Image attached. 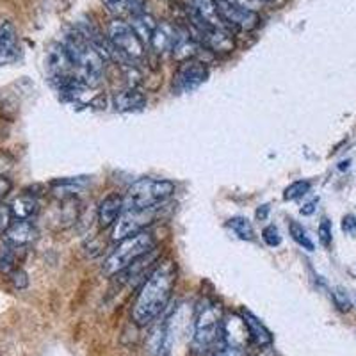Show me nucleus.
Segmentation results:
<instances>
[{"instance_id":"1","label":"nucleus","mask_w":356,"mask_h":356,"mask_svg":"<svg viewBox=\"0 0 356 356\" xmlns=\"http://www.w3.org/2000/svg\"><path fill=\"white\" fill-rule=\"evenodd\" d=\"M175 282H177V264L173 260L164 259L154 267L132 307V319L139 328L154 323L168 307Z\"/></svg>"},{"instance_id":"2","label":"nucleus","mask_w":356,"mask_h":356,"mask_svg":"<svg viewBox=\"0 0 356 356\" xmlns=\"http://www.w3.org/2000/svg\"><path fill=\"white\" fill-rule=\"evenodd\" d=\"M65 47L72 57L73 65H75L79 82L88 86L89 89L98 88L104 81V68H106L104 61L106 59L98 54L93 44L86 40V36L79 29L72 31L66 36Z\"/></svg>"},{"instance_id":"3","label":"nucleus","mask_w":356,"mask_h":356,"mask_svg":"<svg viewBox=\"0 0 356 356\" xmlns=\"http://www.w3.org/2000/svg\"><path fill=\"white\" fill-rule=\"evenodd\" d=\"M155 246H157V239L150 230L139 232V234L120 241V244L114 248L113 253L107 257L106 264H104V275L113 276L122 273L134 262H138L139 259L152 253Z\"/></svg>"},{"instance_id":"4","label":"nucleus","mask_w":356,"mask_h":356,"mask_svg":"<svg viewBox=\"0 0 356 356\" xmlns=\"http://www.w3.org/2000/svg\"><path fill=\"white\" fill-rule=\"evenodd\" d=\"M175 193V184L164 178H139L127 191L125 198V211H134V209H154L161 203L171 198Z\"/></svg>"},{"instance_id":"5","label":"nucleus","mask_w":356,"mask_h":356,"mask_svg":"<svg viewBox=\"0 0 356 356\" xmlns=\"http://www.w3.org/2000/svg\"><path fill=\"white\" fill-rule=\"evenodd\" d=\"M107 38L116 50L118 57L125 63L141 61L145 57V43L138 33L134 31L132 25L123 20L109 22L107 27Z\"/></svg>"},{"instance_id":"6","label":"nucleus","mask_w":356,"mask_h":356,"mask_svg":"<svg viewBox=\"0 0 356 356\" xmlns=\"http://www.w3.org/2000/svg\"><path fill=\"white\" fill-rule=\"evenodd\" d=\"M222 328V314L219 305L203 301V307H200L198 314L195 317V332H193V342L195 349L207 351L221 335Z\"/></svg>"},{"instance_id":"7","label":"nucleus","mask_w":356,"mask_h":356,"mask_svg":"<svg viewBox=\"0 0 356 356\" xmlns=\"http://www.w3.org/2000/svg\"><path fill=\"white\" fill-rule=\"evenodd\" d=\"M44 65H47V73H49L50 82H52L57 89H61L63 86H66L68 82L77 79L75 65H73L72 57H70L65 43L50 44L49 52H47V59H44Z\"/></svg>"},{"instance_id":"8","label":"nucleus","mask_w":356,"mask_h":356,"mask_svg":"<svg viewBox=\"0 0 356 356\" xmlns=\"http://www.w3.org/2000/svg\"><path fill=\"white\" fill-rule=\"evenodd\" d=\"M157 209H134V211H123V214L118 218L113 228V241H123L130 235H136L139 232H145L157 218Z\"/></svg>"},{"instance_id":"9","label":"nucleus","mask_w":356,"mask_h":356,"mask_svg":"<svg viewBox=\"0 0 356 356\" xmlns=\"http://www.w3.org/2000/svg\"><path fill=\"white\" fill-rule=\"evenodd\" d=\"M209 79V70L205 63L196 59H186L178 66L173 77V89L177 93H191L198 89Z\"/></svg>"},{"instance_id":"10","label":"nucleus","mask_w":356,"mask_h":356,"mask_svg":"<svg viewBox=\"0 0 356 356\" xmlns=\"http://www.w3.org/2000/svg\"><path fill=\"white\" fill-rule=\"evenodd\" d=\"M216 4H218L219 17L230 31L232 29L234 31H253L259 25L257 11L232 4L230 0H216Z\"/></svg>"},{"instance_id":"11","label":"nucleus","mask_w":356,"mask_h":356,"mask_svg":"<svg viewBox=\"0 0 356 356\" xmlns=\"http://www.w3.org/2000/svg\"><path fill=\"white\" fill-rule=\"evenodd\" d=\"M189 17L193 25L200 27V25H212V27L228 29L225 22L221 20L218 11V4L216 0H189ZM230 31V29H228ZM232 33V31H230Z\"/></svg>"},{"instance_id":"12","label":"nucleus","mask_w":356,"mask_h":356,"mask_svg":"<svg viewBox=\"0 0 356 356\" xmlns=\"http://www.w3.org/2000/svg\"><path fill=\"white\" fill-rule=\"evenodd\" d=\"M125 211V202H123V196H120L118 193H111L106 198L102 200L100 205H98V225L100 228H109L113 227L114 222L118 221V218L123 214Z\"/></svg>"},{"instance_id":"13","label":"nucleus","mask_w":356,"mask_h":356,"mask_svg":"<svg viewBox=\"0 0 356 356\" xmlns=\"http://www.w3.org/2000/svg\"><path fill=\"white\" fill-rule=\"evenodd\" d=\"M18 57L17 29L11 22H0V65L15 61Z\"/></svg>"},{"instance_id":"14","label":"nucleus","mask_w":356,"mask_h":356,"mask_svg":"<svg viewBox=\"0 0 356 356\" xmlns=\"http://www.w3.org/2000/svg\"><path fill=\"white\" fill-rule=\"evenodd\" d=\"M36 235L38 230L31 219H15V221L11 222V227L6 230V239L20 248L33 243V241L36 239Z\"/></svg>"},{"instance_id":"15","label":"nucleus","mask_w":356,"mask_h":356,"mask_svg":"<svg viewBox=\"0 0 356 356\" xmlns=\"http://www.w3.org/2000/svg\"><path fill=\"white\" fill-rule=\"evenodd\" d=\"M113 107L118 113H136L146 107V97L139 89H127L114 95Z\"/></svg>"},{"instance_id":"16","label":"nucleus","mask_w":356,"mask_h":356,"mask_svg":"<svg viewBox=\"0 0 356 356\" xmlns=\"http://www.w3.org/2000/svg\"><path fill=\"white\" fill-rule=\"evenodd\" d=\"M243 321L248 328V335L255 340V344H259L260 348H267V346L273 344V335L271 332L266 328V324L251 314L250 310H243Z\"/></svg>"},{"instance_id":"17","label":"nucleus","mask_w":356,"mask_h":356,"mask_svg":"<svg viewBox=\"0 0 356 356\" xmlns=\"http://www.w3.org/2000/svg\"><path fill=\"white\" fill-rule=\"evenodd\" d=\"M9 209H11V214L15 219H31L33 216H36L40 203L33 195L25 193V195H20L18 198L13 200Z\"/></svg>"},{"instance_id":"18","label":"nucleus","mask_w":356,"mask_h":356,"mask_svg":"<svg viewBox=\"0 0 356 356\" xmlns=\"http://www.w3.org/2000/svg\"><path fill=\"white\" fill-rule=\"evenodd\" d=\"M175 29L177 27H171L168 24H161L157 25L155 29L154 36H152V49L155 50L157 54L166 52V50H171L173 47V40H175Z\"/></svg>"},{"instance_id":"19","label":"nucleus","mask_w":356,"mask_h":356,"mask_svg":"<svg viewBox=\"0 0 356 356\" xmlns=\"http://www.w3.org/2000/svg\"><path fill=\"white\" fill-rule=\"evenodd\" d=\"M132 29L138 33V36L141 38L143 43H150L152 36H154L155 29H157V22L154 20L152 15L148 13H141V15H136L132 17Z\"/></svg>"},{"instance_id":"20","label":"nucleus","mask_w":356,"mask_h":356,"mask_svg":"<svg viewBox=\"0 0 356 356\" xmlns=\"http://www.w3.org/2000/svg\"><path fill=\"white\" fill-rule=\"evenodd\" d=\"M18 250H20V246L9 243L8 239L0 244V271H2V273H13L15 269H17V262H18L17 253H18Z\"/></svg>"},{"instance_id":"21","label":"nucleus","mask_w":356,"mask_h":356,"mask_svg":"<svg viewBox=\"0 0 356 356\" xmlns=\"http://www.w3.org/2000/svg\"><path fill=\"white\" fill-rule=\"evenodd\" d=\"M227 227L230 228V230L239 237V239L255 241V230H253V225L250 222V219L243 218V216H235V218L228 219Z\"/></svg>"},{"instance_id":"22","label":"nucleus","mask_w":356,"mask_h":356,"mask_svg":"<svg viewBox=\"0 0 356 356\" xmlns=\"http://www.w3.org/2000/svg\"><path fill=\"white\" fill-rule=\"evenodd\" d=\"M289 234H291L292 241H294L296 244H300L303 250H307V251L316 250V244H314V241L308 237V232L305 230L301 222L291 219V222H289Z\"/></svg>"},{"instance_id":"23","label":"nucleus","mask_w":356,"mask_h":356,"mask_svg":"<svg viewBox=\"0 0 356 356\" xmlns=\"http://www.w3.org/2000/svg\"><path fill=\"white\" fill-rule=\"evenodd\" d=\"M312 182L310 180H296L291 186L285 187L284 191V200L285 202H294L298 198H303L307 193H310Z\"/></svg>"},{"instance_id":"24","label":"nucleus","mask_w":356,"mask_h":356,"mask_svg":"<svg viewBox=\"0 0 356 356\" xmlns=\"http://www.w3.org/2000/svg\"><path fill=\"white\" fill-rule=\"evenodd\" d=\"M88 177H75V178H61V180H56L50 186L56 187V189L66 191V193H72V191H77L81 187H84L88 184Z\"/></svg>"},{"instance_id":"25","label":"nucleus","mask_w":356,"mask_h":356,"mask_svg":"<svg viewBox=\"0 0 356 356\" xmlns=\"http://www.w3.org/2000/svg\"><path fill=\"white\" fill-rule=\"evenodd\" d=\"M262 239L264 243L267 244L269 248H276L282 244V235H280L278 228L275 225H267L266 228L262 230Z\"/></svg>"},{"instance_id":"26","label":"nucleus","mask_w":356,"mask_h":356,"mask_svg":"<svg viewBox=\"0 0 356 356\" xmlns=\"http://www.w3.org/2000/svg\"><path fill=\"white\" fill-rule=\"evenodd\" d=\"M104 6L107 8V11L116 15V17L130 13V0H104Z\"/></svg>"},{"instance_id":"27","label":"nucleus","mask_w":356,"mask_h":356,"mask_svg":"<svg viewBox=\"0 0 356 356\" xmlns=\"http://www.w3.org/2000/svg\"><path fill=\"white\" fill-rule=\"evenodd\" d=\"M317 234H319V243L323 244L324 248L332 246L333 234H332V221H330V219L324 218L323 221H321L319 230H317Z\"/></svg>"},{"instance_id":"28","label":"nucleus","mask_w":356,"mask_h":356,"mask_svg":"<svg viewBox=\"0 0 356 356\" xmlns=\"http://www.w3.org/2000/svg\"><path fill=\"white\" fill-rule=\"evenodd\" d=\"M333 301H335V305L339 307V310L342 312H348L349 308H351V301H349L348 294L344 292V289H335L333 291Z\"/></svg>"},{"instance_id":"29","label":"nucleus","mask_w":356,"mask_h":356,"mask_svg":"<svg viewBox=\"0 0 356 356\" xmlns=\"http://www.w3.org/2000/svg\"><path fill=\"white\" fill-rule=\"evenodd\" d=\"M13 219L15 218H13V214H11V209L0 203V232H4L6 234V230L11 227Z\"/></svg>"},{"instance_id":"30","label":"nucleus","mask_w":356,"mask_h":356,"mask_svg":"<svg viewBox=\"0 0 356 356\" xmlns=\"http://www.w3.org/2000/svg\"><path fill=\"white\" fill-rule=\"evenodd\" d=\"M13 276V284H15V287L17 289H25L29 284V278H27V273L22 271V269H15V271L11 273Z\"/></svg>"},{"instance_id":"31","label":"nucleus","mask_w":356,"mask_h":356,"mask_svg":"<svg viewBox=\"0 0 356 356\" xmlns=\"http://www.w3.org/2000/svg\"><path fill=\"white\" fill-rule=\"evenodd\" d=\"M342 230L344 234L351 235V237H356V218L355 216H346L342 219Z\"/></svg>"},{"instance_id":"32","label":"nucleus","mask_w":356,"mask_h":356,"mask_svg":"<svg viewBox=\"0 0 356 356\" xmlns=\"http://www.w3.org/2000/svg\"><path fill=\"white\" fill-rule=\"evenodd\" d=\"M212 356H246V353H244V349L239 348V346H228V348L214 353Z\"/></svg>"},{"instance_id":"33","label":"nucleus","mask_w":356,"mask_h":356,"mask_svg":"<svg viewBox=\"0 0 356 356\" xmlns=\"http://www.w3.org/2000/svg\"><path fill=\"white\" fill-rule=\"evenodd\" d=\"M230 2L244 9H251V11H257L264 4V0H230Z\"/></svg>"},{"instance_id":"34","label":"nucleus","mask_w":356,"mask_h":356,"mask_svg":"<svg viewBox=\"0 0 356 356\" xmlns=\"http://www.w3.org/2000/svg\"><path fill=\"white\" fill-rule=\"evenodd\" d=\"M11 189H13L11 180H9V178H6V177H0V200L6 198V196L11 193Z\"/></svg>"},{"instance_id":"35","label":"nucleus","mask_w":356,"mask_h":356,"mask_svg":"<svg viewBox=\"0 0 356 356\" xmlns=\"http://www.w3.org/2000/svg\"><path fill=\"white\" fill-rule=\"evenodd\" d=\"M317 202H319V200L314 198V200H312V202L305 203L303 209H301V214H303V216H312V214H314V212H316Z\"/></svg>"},{"instance_id":"36","label":"nucleus","mask_w":356,"mask_h":356,"mask_svg":"<svg viewBox=\"0 0 356 356\" xmlns=\"http://www.w3.org/2000/svg\"><path fill=\"white\" fill-rule=\"evenodd\" d=\"M267 214H269V205H262L257 209V219H260V221H264L267 218Z\"/></svg>"},{"instance_id":"37","label":"nucleus","mask_w":356,"mask_h":356,"mask_svg":"<svg viewBox=\"0 0 356 356\" xmlns=\"http://www.w3.org/2000/svg\"><path fill=\"white\" fill-rule=\"evenodd\" d=\"M349 166V161H346V162H340V170H346V168Z\"/></svg>"},{"instance_id":"38","label":"nucleus","mask_w":356,"mask_h":356,"mask_svg":"<svg viewBox=\"0 0 356 356\" xmlns=\"http://www.w3.org/2000/svg\"><path fill=\"white\" fill-rule=\"evenodd\" d=\"M264 2H275V0H264Z\"/></svg>"},{"instance_id":"39","label":"nucleus","mask_w":356,"mask_h":356,"mask_svg":"<svg viewBox=\"0 0 356 356\" xmlns=\"http://www.w3.org/2000/svg\"><path fill=\"white\" fill-rule=\"evenodd\" d=\"M262 356H269V355H262Z\"/></svg>"}]
</instances>
